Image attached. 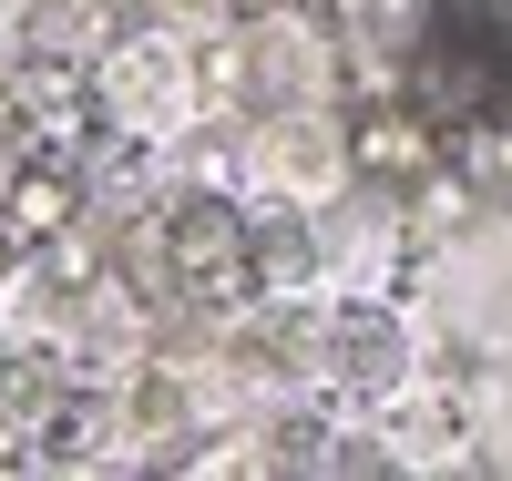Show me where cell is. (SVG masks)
I'll use <instances>...</instances> for the list:
<instances>
[{
    "label": "cell",
    "mask_w": 512,
    "mask_h": 481,
    "mask_svg": "<svg viewBox=\"0 0 512 481\" xmlns=\"http://www.w3.org/2000/svg\"><path fill=\"white\" fill-rule=\"evenodd\" d=\"M164 267H175L195 297H246L256 287V236L236 205H175L164 226Z\"/></svg>",
    "instance_id": "6da1fadb"
},
{
    "label": "cell",
    "mask_w": 512,
    "mask_h": 481,
    "mask_svg": "<svg viewBox=\"0 0 512 481\" xmlns=\"http://www.w3.org/2000/svg\"><path fill=\"white\" fill-rule=\"evenodd\" d=\"M72 205H82V195H72V174L31 164L21 185H11V205H0V226H11L21 246H41V236H62V226H72Z\"/></svg>",
    "instance_id": "7a4b0ae2"
},
{
    "label": "cell",
    "mask_w": 512,
    "mask_h": 481,
    "mask_svg": "<svg viewBox=\"0 0 512 481\" xmlns=\"http://www.w3.org/2000/svg\"><path fill=\"white\" fill-rule=\"evenodd\" d=\"M349 154H359V174H420L431 164V134L400 123V113H369V123H349Z\"/></svg>",
    "instance_id": "3957f363"
},
{
    "label": "cell",
    "mask_w": 512,
    "mask_h": 481,
    "mask_svg": "<svg viewBox=\"0 0 512 481\" xmlns=\"http://www.w3.org/2000/svg\"><path fill=\"white\" fill-rule=\"evenodd\" d=\"M308 267H318L308 226H267V236H256V287H297Z\"/></svg>",
    "instance_id": "277c9868"
},
{
    "label": "cell",
    "mask_w": 512,
    "mask_h": 481,
    "mask_svg": "<svg viewBox=\"0 0 512 481\" xmlns=\"http://www.w3.org/2000/svg\"><path fill=\"white\" fill-rule=\"evenodd\" d=\"M175 430H185V400H175V389H164V379H154V389H134V441H154V451H164Z\"/></svg>",
    "instance_id": "5b68a950"
},
{
    "label": "cell",
    "mask_w": 512,
    "mask_h": 481,
    "mask_svg": "<svg viewBox=\"0 0 512 481\" xmlns=\"http://www.w3.org/2000/svg\"><path fill=\"white\" fill-rule=\"evenodd\" d=\"M41 441H52V461H82V441H93V410H52V430H41Z\"/></svg>",
    "instance_id": "8992f818"
},
{
    "label": "cell",
    "mask_w": 512,
    "mask_h": 481,
    "mask_svg": "<svg viewBox=\"0 0 512 481\" xmlns=\"http://www.w3.org/2000/svg\"><path fill=\"white\" fill-rule=\"evenodd\" d=\"M11 246H21V236H11V226H0V267H11Z\"/></svg>",
    "instance_id": "52a82bcc"
},
{
    "label": "cell",
    "mask_w": 512,
    "mask_h": 481,
    "mask_svg": "<svg viewBox=\"0 0 512 481\" xmlns=\"http://www.w3.org/2000/svg\"><path fill=\"white\" fill-rule=\"evenodd\" d=\"M236 11H267V0H236Z\"/></svg>",
    "instance_id": "ba28073f"
}]
</instances>
